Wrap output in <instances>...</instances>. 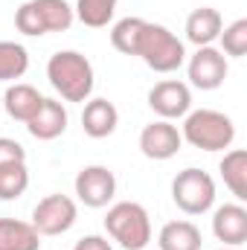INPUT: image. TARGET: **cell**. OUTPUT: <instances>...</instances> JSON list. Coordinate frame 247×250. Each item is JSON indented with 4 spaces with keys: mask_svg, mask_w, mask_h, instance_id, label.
<instances>
[{
    "mask_svg": "<svg viewBox=\"0 0 247 250\" xmlns=\"http://www.w3.org/2000/svg\"><path fill=\"white\" fill-rule=\"evenodd\" d=\"M47 79L64 102H87L96 84V73L87 56L76 50H59L47 62Z\"/></svg>",
    "mask_w": 247,
    "mask_h": 250,
    "instance_id": "cell-1",
    "label": "cell"
},
{
    "mask_svg": "<svg viewBox=\"0 0 247 250\" xmlns=\"http://www.w3.org/2000/svg\"><path fill=\"white\" fill-rule=\"evenodd\" d=\"M134 56L154 73H175L186 62V47L169 26L145 21L140 35H137Z\"/></svg>",
    "mask_w": 247,
    "mask_h": 250,
    "instance_id": "cell-2",
    "label": "cell"
},
{
    "mask_svg": "<svg viewBox=\"0 0 247 250\" xmlns=\"http://www.w3.org/2000/svg\"><path fill=\"white\" fill-rule=\"evenodd\" d=\"M181 137L184 143L201 151H227L236 140V125L221 111L201 108V111H189L184 117Z\"/></svg>",
    "mask_w": 247,
    "mask_h": 250,
    "instance_id": "cell-3",
    "label": "cell"
},
{
    "mask_svg": "<svg viewBox=\"0 0 247 250\" xmlns=\"http://www.w3.org/2000/svg\"><path fill=\"white\" fill-rule=\"evenodd\" d=\"M105 233L123 250H145L151 242L148 209L137 201H117L105 215Z\"/></svg>",
    "mask_w": 247,
    "mask_h": 250,
    "instance_id": "cell-4",
    "label": "cell"
},
{
    "mask_svg": "<svg viewBox=\"0 0 247 250\" xmlns=\"http://www.w3.org/2000/svg\"><path fill=\"white\" fill-rule=\"evenodd\" d=\"M76 15L67 0H26L15 12V26L26 38H41L47 32H67Z\"/></svg>",
    "mask_w": 247,
    "mask_h": 250,
    "instance_id": "cell-5",
    "label": "cell"
},
{
    "mask_svg": "<svg viewBox=\"0 0 247 250\" xmlns=\"http://www.w3.org/2000/svg\"><path fill=\"white\" fill-rule=\"evenodd\" d=\"M172 201L186 215H204L215 204V181L209 172L189 166L172 181Z\"/></svg>",
    "mask_w": 247,
    "mask_h": 250,
    "instance_id": "cell-6",
    "label": "cell"
},
{
    "mask_svg": "<svg viewBox=\"0 0 247 250\" xmlns=\"http://www.w3.org/2000/svg\"><path fill=\"white\" fill-rule=\"evenodd\" d=\"M79 218V207L70 195L53 192L47 198H41L32 209V227L38 230V236H62L67 233Z\"/></svg>",
    "mask_w": 247,
    "mask_h": 250,
    "instance_id": "cell-7",
    "label": "cell"
},
{
    "mask_svg": "<svg viewBox=\"0 0 247 250\" xmlns=\"http://www.w3.org/2000/svg\"><path fill=\"white\" fill-rule=\"evenodd\" d=\"M73 189H76V198H79L84 207L102 209V207H108V204L114 201V195H117V175H114L108 166L93 163V166H84V169L76 175Z\"/></svg>",
    "mask_w": 247,
    "mask_h": 250,
    "instance_id": "cell-8",
    "label": "cell"
},
{
    "mask_svg": "<svg viewBox=\"0 0 247 250\" xmlns=\"http://www.w3.org/2000/svg\"><path fill=\"white\" fill-rule=\"evenodd\" d=\"M186 73H189V84L192 87H198V90H218L227 82L230 64H227V56L218 47L209 44V47H198V53L186 64Z\"/></svg>",
    "mask_w": 247,
    "mask_h": 250,
    "instance_id": "cell-9",
    "label": "cell"
},
{
    "mask_svg": "<svg viewBox=\"0 0 247 250\" xmlns=\"http://www.w3.org/2000/svg\"><path fill=\"white\" fill-rule=\"evenodd\" d=\"M148 108L160 120H181L192 111V90L186 82L178 79H163L148 90Z\"/></svg>",
    "mask_w": 247,
    "mask_h": 250,
    "instance_id": "cell-10",
    "label": "cell"
},
{
    "mask_svg": "<svg viewBox=\"0 0 247 250\" xmlns=\"http://www.w3.org/2000/svg\"><path fill=\"white\" fill-rule=\"evenodd\" d=\"M181 146H184V137L178 125H172L169 120H157L140 131V151L148 160H172L181 151Z\"/></svg>",
    "mask_w": 247,
    "mask_h": 250,
    "instance_id": "cell-11",
    "label": "cell"
},
{
    "mask_svg": "<svg viewBox=\"0 0 247 250\" xmlns=\"http://www.w3.org/2000/svg\"><path fill=\"white\" fill-rule=\"evenodd\" d=\"M212 233L224 248H242L247 242V209L242 204H224L212 212Z\"/></svg>",
    "mask_w": 247,
    "mask_h": 250,
    "instance_id": "cell-12",
    "label": "cell"
},
{
    "mask_svg": "<svg viewBox=\"0 0 247 250\" xmlns=\"http://www.w3.org/2000/svg\"><path fill=\"white\" fill-rule=\"evenodd\" d=\"M67 123H70V114H67L64 102H59V99H47V96H44L41 108H38L35 117L26 123V131H29L35 140L50 143V140L62 137L64 131H67Z\"/></svg>",
    "mask_w": 247,
    "mask_h": 250,
    "instance_id": "cell-13",
    "label": "cell"
},
{
    "mask_svg": "<svg viewBox=\"0 0 247 250\" xmlns=\"http://www.w3.org/2000/svg\"><path fill=\"white\" fill-rule=\"evenodd\" d=\"M120 125V111L108 99H87L82 111V128L90 140H105L117 131Z\"/></svg>",
    "mask_w": 247,
    "mask_h": 250,
    "instance_id": "cell-14",
    "label": "cell"
},
{
    "mask_svg": "<svg viewBox=\"0 0 247 250\" xmlns=\"http://www.w3.org/2000/svg\"><path fill=\"white\" fill-rule=\"evenodd\" d=\"M221 29H224L221 12L212 9V6L192 9L189 18H186V41L195 44V47H209L212 41H218Z\"/></svg>",
    "mask_w": 247,
    "mask_h": 250,
    "instance_id": "cell-15",
    "label": "cell"
},
{
    "mask_svg": "<svg viewBox=\"0 0 247 250\" xmlns=\"http://www.w3.org/2000/svg\"><path fill=\"white\" fill-rule=\"evenodd\" d=\"M41 102H44V96L38 93V87H32L26 82H15L3 93V108L18 123H29L35 117V111L41 108Z\"/></svg>",
    "mask_w": 247,
    "mask_h": 250,
    "instance_id": "cell-16",
    "label": "cell"
},
{
    "mask_svg": "<svg viewBox=\"0 0 247 250\" xmlns=\"http://www.w3.org/2000/svg\"><path fill=\"white\" fill-rule=\"evenodd\" d=\"M0 250H41V236L29 221L0 218Z\"/></svg>",
    "mask_w": 247,
    "mask_h": 250,
    "instance_id": "cell-17",
    "label": "cell"
},
{
    "mask_svg": "<svg viewBox=\"0 0 247 250\" xmlns=\"http://www.w3.org/2000/svg\"><path fill=\"white\" fill-rule=\"evenodd\" d=\"M201 230L192 221H169L157 236V250H201Z\"/></svg>",
    "mask_w": 247,
    "mask_h": 250,
    "instance_id": "cell-18",
    "label": "cell"
},
{
    "mask_svg": "<svg viewBox=\"0 0 247 250\" xmlns=\"http://www.w3.org/2000/svg\"><path fill=\"white\" fill-rule=\"evenodd\" d=\"M224 187L236 195V201H247V151L245 148H230L224 151V160L218 166Z\"/></svg>",
    "mask_w": 247,
    "mask_h": 250,
    "instance_id": "cell-19",
    "label": "cell"
},
{
    "mask_svg": "<svg viewBox=\"0 0 247 250\" xmlns=\"http://www.w3.org/2000/svg\"><path fill=\"white\" fill-rule=\"evenodd\" d=\"M29 70V53L23 44L18 41H0V82H15L23 79V73Z\"/></svg>",
    "mask_w": 247,
    "mask_h": 250,
    "instance_id": "cell-20",
    "label": "cell"
},
{
    "mask_svg": "<svg viewBox=\"0 0 247 250\" xmlns=\"http://www.w3.org/2000/svg\"><path fill=\"white\" fill-rule=\"evenodd\" d=\"M114 12H117V0H76L73 6V15L90 29L108 26L114 21Z\"/></svg>",
    "mask_w": 247,
    "mask_h": 250,
    "instance_id": "cell-21",
    "label": "cell"
},
{
    "mask_svg": "<svg viewBox=\"0 0 247 250\" xmlns=\"http://www.w3.org/2000/svg\"><path fill=\"white\" fill-rule=\"evenodd\" d=\"M29 189L26 163H6L0 166V201H15Z\"/></svg>",
    "mask_w": 247,
    "mask_h": 250,
    "instance_id": "cell-22",
    "label": "cell"
},
{
    "mask_svg": "<svg viewBox=\"0 0 247 250\" xmlns=\"http://www.w3.org/2000/svg\"><path fill=\"white\" fill-rule=\"evenodd\" d=\"M143 23H145V21H143V18H134V15L114 23V29H111V44H114L117 53L134 56V44H137V35H140Z\"/></svg>",
    "mask_w": 247,
    "mask_h": 250,
    "instance_id": "cell-23",
    "label": "cell"
},
{
    "mask_svg": "<svg viewBox=\"0 0 247 250\" xmlns=\"http://www.w3.org/2000/svg\"><path fill=\"white\" fill-rule=\"evenodd\" d=\"M221 53L230 59H245L247 56V18L233 21L230 26L221 29Z\"/></svg>",
    "mask_w": 247,
    "mask_h": 250,
    "instance_id": "cell-24",
    "label": "cell"
},
{
    "mask_svg": "<svg viewBox=\"0 0 247 250\" xmlns=\"http://www.w3.org/2000/svg\"><path fill=\"white\" fill-rule=\"evenodd\" d=\"M6 163H26V148L12 137H0V166Z\"/></svg>",
    "mask_w": 247,
    "mask_h": 250,
    "instance_id": "cell-25",
    "label": "cell"
},
{
    "mask_svg": "<svg viewBox=\"0 0 247 250\" xmlns=\"http://www.w3.org/2000/svg\"><path fill=\"white\" fill-rule=\"evenodd\" d=\"M73 250H114V248H111V242L105 236H84V239L76 242Z\"/></svg>",
    "mask_w": 247,
    "mask_h": 250,
    "instance_id": "cell-26",
    "label": "cell"
},
{
    "mask_svg": "<svg viewBox=\"0 0 247 250\" xmlns=\"http://www.w3.org/2000/svg\"><path fill=\"white\" fill-rule=\"evenodd\" d=\"M218 250H242V248H218Z\"/></svg>",
    "mask_w": 247,
    "mask_h": 250,
    "instance_id": "cell-27",
    "label": "cell"
}]
</instances>
